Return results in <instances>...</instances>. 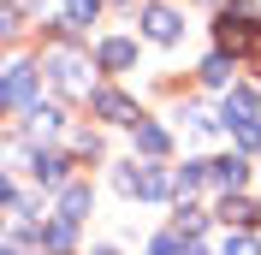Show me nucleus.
Listing matches in <instances>:
<instances>
[{
    "mask_svg": "<svg viewBox=\"0 0 261 255\" xmlns=\"http://www.w3.org/2000/svg\"><path fill=\"white\" fill-rule=\"evenodd\" d=\"M30 119H36V131H60V107H36Z\"/></svg>",
    "mask_w": 261,
    "mask_h": 255,
    "instance_id": "obj_17",
    "label": "nucleus"
},
{
    "mask_svg": "<svg viewBox=\"0 0 261 255\" xmlns=\"http://www.w3.org/2000/svg\"><path fill=\"white\" fill-rule=\"evenodd\" d=\"M137 148L143 155H166V131L161 125H137Z\"/></svg>",
    "mask_w": 261,
    "mask_h": 255,
    "instance_id": "obj_12",
    "label": "nucleus"
},
{
    "mask_svg": "<svg viewBox=\"0 0 261 255\" xmlns=\"http://www.w3.org/2000/svg\"><path fill=\"white\" fill-rule=\"evenodd\" d=\"M226 119H231V125L255 119V95H249V89H231V95H226Z\"/></svg>",
    "mask_w": 261,
    "mask_h": 255,
    "instance_id": "obj_8",
    "label": "nucleus"
},
{
    "mask_svg": "<svg viewBox=\"0 0 261 255\" xmlns=\"http://www.w3.org/2000/svg\"><path fill=\"white\" fill-rule=\"evenodd\" d=\"M130 60H137V48H130V42H119V36H113V42H101V65H107V71H125Z\"/></svg>",
    "mask_w": 261,
    "mask_h": 255,
    "instance_id": "obj_7",
    "label": "nucleus"
},
{
    "mask_svg": "<svg viewBox=\"0 0 261 255\" xmlns=\"http://www.w3.org/2000/svg\"><path fill=\"white\" fill-rule=\"evenodd\" d=\"M226 255H261V243H255V238H249V232H238V238H231V243H226Z\"/></svg>",
    "mask_w": 261,
    "mask_h": 255,
    "instance_id": "obj_16",
    "label": "nucleus"
},
{
    "mask_svg": "<svg viewBox=\"0 0 261 255\" xmlns=\"http://www.w3.org/2000/svg\"><path fill=\"white\" fill-rule=\"evenodd\" d=\"M220 220H226V225H244V220H255V208H249L238 190H226V202H220Z\"/></svg>",
    "mask_w": 261,
    "mask_h": 255,
    "instance_id": "obj_9",
    "label": "nucleus"
},
{
    "mask_svg": "<svg viewBox=\"0 0 261 255\" xmlns=\"http://www.w3.org/2000/svg\"><path fill=\"white\" fill-rule=\"evenodd\" d=\"M36 178L42 184H65V160L60 155H36Z\"/></svg>",
    "mask_w": 261,
    "mask_h": 255,
    "instance_id": "obj_13",
    "label": "nucleus"
},
{
    "mask_svg": "<svg viewBox=\"0 0 261 255\" xmlns=\"http://www.w3.org/2000/svg\"><path fill=\"white\" fill-rule=\"evenodd\" d=\"M208 178L220 184V190H238V184L249 178V166H244L238 155H231V160H208Z\"/></svg>",
    "mask_w": 261,
    "mask_h": 255,
    "instance_id": "obj_4",
    "label": "nucleus"
},
{
    "mask_svg": "<svg viewBox=\"0 0 261 255\" xmlns=\"http://www.w3.org/2000/svg\"><path fill=\"white\" fill-rule=\"evenodd\" d=\"M249 42H255V24H249V6H231L226 18H220V48H249Z\"/></svg>",
    "mask_w": 261,
    "mask_h": 255,
    "instance_id": "obj_1",
    "label": "nucleus"
},
{
    "mask_svg": "<svg viewBox=\"0 0 261 255\" xmlns=\"http://www.w3.org/2000/svg\"><path fill=\"white\" fill-rule=\"evenodd\" d=\"M30 89H36V71L30 65H12V71H6V107H24Z\"/></svg>",
    "mask_w": 261,
    "mask_h": 255,
    "instance_id": "obj_5",
    "label": "nucleus"
},
{
    "mask_svg": "<svg viewBox=\"0 0 261 255\" xmlns=\"http://www.w3.org/2000/svg\"><path fill=\"white\" fill-rule=\"evenodd\" d=\"M54 78H60V89H71V95H83V65L71 60V54H60V60H54Z\"/></svg>",
    "mask_w": 261,
    "mask_h": 255,
    "instance_id": "obj_6",
    "label": "nucleus"
},
{
    "mask_svg": "<svg viewBox=\"0 0 261 255\" xmlns=\"http://www.w3.org/2000/svg\"><path fill=\"white\" fill-rule=\"evenodd\" d=\"M166 190H172V178H166L161 166H148V172L137 178V196H166Z\"/></svg>",
    "mask_w": 261,
    "mask_h": 255,
    "instance_id": "obj_11",
    "label": "nucleus"
},
{
    "mask_svg": "<svg viewBox=\"0 0 261 255\" xmlns=\"http://www.w3.org/2000/svg\"><path fill=\"white\" fill-rule=\"evenodd\" d=\"M95 255H113V249H95Z\"/></svg>",
    "mask_w": 261,
    "mask_h": 255,
    "instance_id": "obj_20",
    "label": "nucleus"
},
{
    "mask_svg": "<svg viewBox=\"0 0 261 255\" xmlns=\"http://www.w3.org/2000/svg\"><path fill=\"white\" fill-rule=\"evenodd\" d=\"M238 143H244V148H261V125H255V119H244V125H238Z\"/></svg>",
    "mask_w": 261,
    "mask_h": 255,
    "instance_id": "obj_18",
    "label": "nucleus"
},
{
    "mask_svg": "<svg viewBox=\"0 0 261 255\" xmlns=\"http://www.w3.org/2000/svg\"><path fill=\"white\" fill-rule=\"evenodd\" d=\"M178 243H184V232H166V238H154V255H178Z\"/></svg>",
    "mask_w": 261,
    "mask_h": 255,
    "instance_id": "obj_19",
    "label": "nucleus"
},
{
    "mask_svg": "<svg viewBox=\"0 0 261 255\" xmlns=\"http://www.w3.org/2000/svg\"><path fill=\"white\" fill-rule=\"evenodd\" d=\"M95 6H101V0H65V24H71V30H77V24H89V18H95Z\"/></svg>",
    "mask_w": 261,
    "mask_h": 255,
    "instance_id": "obj_14",
    "label": "nucleus"
},
{
    "mask_svg": "<svg viewBox=\"0 0 261 255\" xmlns=\"http://www.w3.org/2000/svg\"><path fill=\"white\" fill-rule=\"evenodd\" d=\"M231 78V65H226V54H214L208 65H202V83H226Z\"/></svg>",
    "mask_w": 261,
    "mask_h": 255,
    "instance_id": "obj_15",
    "label": "nucleus"
},
{
    "mask_svg": "<svg viewBox=\"0 0 261 255\" xmlns=\"http://www.w3.org/2000/svg\"><path fill=\"white\" fill-rule=\"evenodd\" d=\"M95 113H101V119H113V125H137V107H130L119 89H101V95H95Z\"/></svg>",
    "mask_w": 261,
    "mask_h": 255,
    "instance_id": "obj_3",
    "label": "nucleus"
},
{
    "mask_svg": "<svg viewBox=\"0 0 261 255\" xmlns=\"http://www.w3.org/2000/svg\"><path fill=\"white\" fill-rule=\"evenodd\" d=\"M65 220H83V214H89V190H83V184H65V208H60Z\"/></svg>",
    "mask_w": 261,
    "mask_h": 255,
    "instance_id": "obj_10",
    "label": "nucleus"
},
{
    "mask_svg": "<svg viewBox=\"0 0 261 255\" xmlns=\"http://www.w3.org/2000/svg\"><path fill=\"white\" fill-rule=\"evenodd\" d=\"M143 30L154 36V42H178V12H172V6H148V12H143Z\"/></svg>",
    "mask_w": 261,
    "mask_h": 255,
    "instance_id": "obj_2",
    "label": "nucleus"
}]
</instances>
